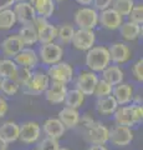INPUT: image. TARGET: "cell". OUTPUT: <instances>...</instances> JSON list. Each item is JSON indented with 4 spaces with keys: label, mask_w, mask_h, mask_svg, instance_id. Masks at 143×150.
Wrapping results in <instances>:
<instances>
[{
    "label": "cell",
    "mask_w": 143,
    "mask_h": 150,
    "mask_svg": "<svg viewBox=\"0 0 143 150\" xmlns=\"http://www.w3.org/2000/svg\"><path fill=\"white\" fill-rule=\"evenodd\" d=\"M19 1H29V0H15V3H19Z\"/></svg>",
    "instance_id": "7dc6e473"
},
{
    "label": "cell",
    "mask_w": 143,
    "mask_h": 150,
    "mask_svg": "<svg viewBox=\"0 0 143 150\" xmlns=\"http://www.w3.org/2000/svg\"><path fill=\"white\" fill-rule=\"evenodd\" d=\"M39 59L41 63L45 65H54L56 63H60L63 56V49L60 44L56 43H49L43 44L39 49Z\"/></svg>",
    "instance_id": "8992f818"
},
{
    "label": "cell",
    "mask_w": 143,
    "mask_h": 150,
    "mask_svg": "<svg viewBox=\"0 0 143 150\" xmlns=\"http://www.w3.org/2000/svg\"><path fill=\"white\" fill-rule=\"evenodd\" d=\"M98 23L107 30H117L123 23V16L112 8H108L98 13Z\"/></svg>",
    "instance_id": "2e32d148"
},
{
    "label": "cell",
    "mask_w": 143,
    "mask_h": 150,
    "mask_svg": "<svg viewBox=\"0 0 143 150\" xmlns=\"http://www.w3.org/2000/svg\"><path fill=\"white\" fill-rule=\"evenodd\" d=\"M133 6H135L133 0H112V5H111V8L121 16H128Z\"/></svg>",
    "instance_id": "d6a6232c"
},
{
    "label": "cell",
    "mask_w": 143,
    "mask_h": 150,
    "mask_svg": "<svg viewBox=\"0 0 143 150\" xmlns=\"http://www.w3.org/2000/svg\"><path fill=\"white\" fill-rule=\"evenodd\" d=\"M17 65L13 59H0V79H14L17 71Z\"/></svg>",
    "instance_id": "f1b7e54d"
},
{
    "label": "cell",
    "mask_w": 143,
    "mask_h": 150,
    "mask_svg": "<svg viewBox=\"0 0 143 150\" xmlns=\"http://www.w3.org/2000/svg\"><path fill=\"white\" fill-rule=\"evenodd\" d=\"M29 3L33 5L38 16L49 19V18H51L55 13V1L54 0H29Z\"/></svg>",
    "instance_id": "7402d4cb"
},
{
    "label": "cell",
    "mask_w": 143,
    "mask_h": 150,
    "mask_svg": "<svg viewBox=\"0 0 143 150\" xmlns=\"http://www.w3.org/2000/svg\"><path fill=\"white\" fill-rule=\"evenodd\" d=\"M43 131L47 138L59 140L65 135L66 128L57 118H50L47 120H45V123L43 124Z\"/></svg>",
    "instance_id": "ffe728a7"
},
{
    "label": "cell",
    "mask_w": 143,
    "mask_h": 150,
    "mask_svg": "<svg viewBox=\"0 0 143 150\" xmlns=\"http://www.w3.org/2000/svg\"><path fill=\"white\" fill-rule=\"evenodd\" d=\"M86 140L92 145H105L108 142L110 129L106 128L102 123L95 121L89 128L85 129Z\"/></svg>",
    "instance_id": "ba28073f"
},
{
    "label": "cell",
    "mask_w": 143,
    "mask_h": 150,
    "mask_svg": "<svg viewBox=\"0 0 143 150\" xmlns=\"http://www.w3.org/2000/svg\"><path fill=\"white\" fill-rule=\"evenodd\" d=\"M86 67L89 70L93 73H101L103 69H106L111 63L108 48L103 45H95L90 50L86 51L85 58Z\"/></svg>",
    "instance_id": "7a4b0ae2"
},
{
    "label": "cell",
    "mask_w": 143,
    "mask_h": 150,
    "mask_svg": "<svg viewBox=\"0 0 143 150\" xmlns=\"http://www.w3.org/2000/svg\"><path fill=\"white\" fill-rule=\"evenodd\" d=\"M46 75L51 81L68 84L73 79V68L68 63L60 62L54 65H50Z\"/></svg>",
    "instance_id": "5b68a950"
},
{
    "label": "cell",
    "mask_w": 143,
    "mask_h": 150,
    "mask_svg": "<svg viewBox=\"0 0 143 150\" xmlns=\"http://www.w3.org/2000/svg\"><path fill=\"white\" fill-rule=\"evenodd\" d=\"M73 20L78 29L93 30L98 24V11L92 6H82L76 10Z\"/></svg>",
    "instance_id": "3957f363"
},
{
    "label": "cell",
    "mask_w": 143,
    "mask_h": 150,
    "mask_svg": "<svg viewBox=\"0 0 143 150\" xmlns=\"http://www.w3.org/2000/svg\"><path fill=\"white\" fill-rule=\"evenodd\" d=\"M73 34H75V28H73L72 25H70V24H63L61 28L57 29L56 39L59 40L60 44L67 45V44L71 43Z\"/></svg>",
    "instance_id": "4dcf8cb0"
},
{
    "label": "cell",
    "mask_w": 143,
    "mask_h": 150,
    "mask_svg": "<svg viewBox=\"0 0 143 150\" xmlns=\"http://www.w3.org/2000/svg\"><path fill=\"white\" fill-rule=\"evenodd\" d=\"M20 89V85L15 79H0V91L6 96L16 95Z\"/></svg>",
    "instance_id": "1f68e13d"
},
{
    "label": "cell",
    "mask_w": 143,
    "mask_h": 150,
    "mask_svg": "<svg viewBox=\"0 0 143 150\" xmlns=\"http://www.w3.org/2000/svg\"><path fill=\"white\" fill-rule=\"evenodd\" d=\"M35 150H39V149H35Z\"/></svg>",
    "instance_id": "681fc988"
},
{
    "label": "cell",
    "mask_w": 143,
    "mask_h": 150,
    "mask_svg": "<svg viewBox=\"0 0 143 150\" xmlns=\"http://www.w3.org/2000/svg\"><path fill=\"white\" fill-rule=\"evenodd\" d=\"M96 43V34L93 30L89 29H78L75 30V34L72 36L71 44L75 49L80 51H87Z\"/></svg>",
    "instance_id": "30bf717a"
},
{
    "label": "cell",
    "mask_w": 143,
    "mask_h": 150,
    "mask_svg": "<svg viewBox=\"0 0 143 150\" xmlns=\"http://www.w3.org/2000/svg\"><path fill=\"white\" fill-rule=\"evenodd\" d=\"M85 98L86 96L84 94L75 88V89H71V90H67L63 103H65V106L72 108V109H78V108H81L84 105Z\"/></svg>",
    "instance_id": "4316f807"
},
{
    "label": "cell",
    "mask_w": 143,
    "mask_h": 150,
    "mask_svg": "<svg viewBox=\"0 0 143 150\" xmlns=\"http://www.w3.org/2000/svg\"><path fill=\"white\" fill-rule=\"evenodd\" d=\"M19 131H20L19 124H16L15 121H5L0 126V137L8 144L15 143L16 140H19Z\"/></svg>",
    "instance_id": "cb8c5ba5"
},
{
    "label": "cell",
    "mask_w": 143,
    "mask_h": 150,
    "mask_svg": "<svg viewBox=\"0 0 143 150\" xmlns=\"http://www.w3.org/2000/svg\"><path fill=\"white\" fill-rule=\"evenodd\" d=\"M17 35H19V38L21 39V41L24 43L25 46H31L38 43V31H36L35 26L33 24L24 25L19 30V34Z\"/></svg>",
    "instance_id": "83f0119b"
},
{
    "label": "cell",
    "mask_w": 143,
    "mask_h": 150,
    "mask_svg": "<svg viewBox=\"0 0 143 150\" xmlns=\"http://www.w3.org/2000/svg\"><path fill=\"white\" fill-rule=\"evenodd\" d=\"M31 74H33V70H31V69H27V68L19 67V68H17L16 75H15V78H14V79H15L16 83L19 84L20 86H24L25 84L30 80Z\"/></svg>",
    "instance_id": "d590c367"
},
{
    "label": "cell",
    "mask_w": 143,
    "mask_h": 150,
    "mask_svg": "<svg viewBox=\"0 0 143 150\" xmlns=\"http://www.w3.org/2000/svg\"><path fill=\"white\" fill-rule=\"evenodd\" d=\"M111 95L116 99L118 105H128L132 103L135 94H133V88L131 84L122 81L117 85H113Z\"/></svg>",
    "instance_id": "ac0fdd59"
},
{
    "label": "cell",
    "mask_w": 143,
    "mask_h": 150,
    "mask_svg": "<svg viewBox=\"0 0 143 150\" xmlns=\"http://www.w3.org/2000/svg\"><path fill=\"white\" fill-rule=\"evenodd\" d=\"M50 85V79L49 76L43 71H33L30 80L27 81L22 88L24 91L29 95H40L45 93V90Z\"/></svg>",
    "instance_id": "52a82bcc"
},
{
    "label": "cell",
    "mask_w": 143,
    "mask_h": 150,
    "mask_svg": "<svg viewBox=\"0 0 143 150\" xmlns=\"http://www.w3.org/2000/svg\"><path fill=\"white\" fill-rule=\"evenodd\" d=\"M133 140V131L128 126L123 125H114L112 129L110 130L108 134V142L114 146L123 148L130 145Z\"/></svg>",
    "instance_id": "9c48e42d"
},
{
    "label": "cell",
    "mask_w": 143,
    "mask_h": 150,
    "mask_svg": "<svg viewBox=\"0 0 143 150\" xmlns=\"http://www.w3.org/2000/svg\"><path fill=\"white\" fill-rule=\"evenodd\" d=\"M57 150H70V149H67V148H59Z\"/></svg>",
    "instance_id": "bcb514c9"
},
{
    "label": "cell",
    "mask_w": 143,
    "mask_h": 150,
    "mask_svg": "<svg viewBox=\"0 0 143 150\" xmlns=\"http://www.w3.org/2000/svg\"><path fill=\"white\" fill-rule=\"evenodd\" d=\"M24 48H25L24 43L21 41L19 35L16 34L9 35L8 38H5L1 41V45H0V50H1L3 55L9 59H14Z\"/></svg>",
    "instance_id": "9a60e30c"
},
{
    "label": "cell",
    "mask_w": 143,
    "mask_h": 150,
    "mask_svg": "<svg viewBox=\"0 0 143 150\" xmlns=\"http://www.w3.org/2000/svg\"><path fill=\"white\" fill-rule=\"evenodd\" d=\"M14 4H15V0H0V11L10 9Z\"/></svg>",
    "instance_id": "b9f144b4"
},
{
    "label": "cell",
    "mask_w": 143,
    "mask_h": 150,
    "mask_svg": "<svg viewBox=\"0 0 143 150\" xmlns=\"http://www.w3.org/2000/svg\"><path fill=\"white\" fill-rule=\"evenodd\" d=\"M13 60L16 63L17 67L27 68L31 70L38 67L39 62H40L38 53L31 48H24Z\"/></svg>",
    "instance_id": "e0dca14e"
},
{
    "label": "cell",
    "mask_w": 143,
    "mask_h": 150,
    "mask_svg": "<svg viewBox=\"0 0 143 150\" xmlns=\"http://www.w3.org/2000/svg\"><path fill=\"white\" fill-rule=\"evenodd\" d=\"M13 6H14L13 11L16 16V21L22 25L33 24L35 18L38 16L33 5L29 1H19V3H15Z\"/></svg>",
    "instance_id": "4fadbf2b"
},
{
    "label": "cell",
    "mask_w": 143,
    "mask_h": 150,
    "mask_svg": "<svg viewBox=\"0 0 143 150\" xmlns=\"http://www.w3.org/2000/svg\"><path fill=\"white\" fill-rule=\"evenodd\" d=\"M33 25L35 26L36 31H38V43L49 44V43H54L56 40L57 28L54 24H51V23H49L47 19L36 16Z\"/></svg>",
    "instance_id": "277c9868"
},
{
    "label": "cell",
    "mask_w": 143,
    "mask_h": 150,
    "mask_svg": "<svg viewBox=\"0 0 143 150\" xmlns=\"http://www.w3.org/2000/svg\"><path fill=\"white\" fill-rule=\"evenodd\" d=\"M98 81L97 74L91 71V70H84L77 75L76 79V89L80 90L85 96L93 95L95 86Z\"/></svg>",
    "instance_id": "8fae6325"
},
{
    "label": "cell",
    "mask_w": 143,
    "mask_h": 150,
    "mask_svg": "<svg viewBox=\"0 0 143 150\" xmlns=\"http://www.w3.org/2000/svg\"><path fill=\"white\" fill-rule=\"evenodd\" d=\"M102 79L110 83L111 85H117V84L122 83L124 79V73L121 69V67L118 65H108L106 69H103L102 71Z\"/></svg>",
    "instance_id": "d4e9b609"
},
{
    "label": "cell",
    "mask_w": 143,
    "mask_h": 150,
    "mask_svg": "<svg viewBox=\"0 0 143 150\" xmlns=\"http://www.w3.org/2000/svg\"><path fill=\"white\" fill-rule=\"evenodd\" d=\"M89 150H108L105 145H91Z\"/></svg>",
    "instance_id": "ee69618b"
},
{
    "label": "cell",
    "mask_w": 143,
    "mask_h": 150,
    "mask_svg": "<svg viewBox=\"0 0 143 150\" xmlns=\"http://www.w3.org/2000/svg\"><path fill=\"white\" fill-rule=\"evenodd\" d=\"M80 112L77 109H72L68 106H63L61 110L59 111V120L63 124L66 129H73L78 125L80 121Z\"/></svg>",
    "instance_id": "44dd1931"
},
{
    "label": "cell",
    "mask_w": 143,
    "mask_h": 150,
    "mask_svg": "<svg viewBox=\"0 0 143 150\" xmlns=\"http://www.w3.org/2000/svg\"><path fill=\"white\" fill-rule=\"evenodd\" d=\"M54 1H57V3H61V1H65V0H54Z\"/></svg>",
    "instance_id": "c3c4849f"
},
{
    "label": "cell",
    "mask_w": 143,
    "mask_h": 150,
    "mask_svg": "<svg viewBox=\"0 0 143 150\" xmlns=\"http://www.w3.org/2000/svg\"><path fill=\"white\" fill-rule=\"evenodd\" d=\"M128 21H132L137 25L143 24V4H135L131 13L128 14Z\"/></svg>",
    "instance_id": "e575fe53"
},
{
    "label": "cell",
    "mask_w": 143,
    "mask_h": 150,
    "mask_svg": "<svg viewBox=\"0 0 143 150\" xmlns=\"http://www.w3.org/2000/svg\"><path fill=\"white\" fill-rule=\"evenodd\" d=\"M67 90L68 89L66 86V84L51 81V84L47 86V89L44 93L45 99L49 103H51V104H61V103H63Z\"/></svg>",
    "instance_id": "d6986e66"
},
{
    "label": "cell",
    "mask_w": 143,
    "mask_h": 150,
    "mask_svg": "<svg viewBox=\"0 0 143 150\" xmlns=\"http://www.w3.org/2000/svg\"><path fill=\"white\" fill-rule=\"evenodd\" d=\"M118 30L122 39L126 41H135L140 36H142V25H137L132 21L122 23Z\"/></svg>",
    "instance_id": "603a6c76"
},
{
    "label": "cell",
    "mask_w": 143,
    "mask_h": 150,
    "mask_svg": "<svg viewBox=\"0 0 143 150\" xmlns=\"http://www.w3.org/2000/svg\"><path fill=\"white\" fill-rule=\"evenodd\" d=\"M112 85L110 83H107L103 79H98L97 84L95 86V90H93V95L97 98H105V96H108L112 94Z\"/></svg>",
    "instance_id": "836d02e7"
},
{
    "label": "cell",
    "mask_w": 143,
    "mask_h": 150,
    "mask_svg": "<svg viewBox=\"0 0 143 150\" xmlns=\"http://www.w3.org/2000/svg\"><path fill=\"white\" fill-rule=\"evenodd\" d=\"M59 148H60L59 140L52 139V138H47V137L41 140L38 145L39 150H57Z\"/></svg>",
    "instance_id": "8d00e7d4"
},
{
    "label": "cell",
    "mask_w": 143,
    "mask_h": 150,
    "mask_svg": "<svg viewBox=\"0 0 143 150\" xmlns=\"http://www.w3.org/2000/svg\"><path fill=\"white\" fill-rule=\"evenodd\" d=\"M132 75L136 79V81H143V59L140 58L137 62L132 65Z\"/></svg>",
    "instance_id": "74e56055"
},
{
    "label": "cell",
    "mask_w": 143,
    "mask_h": 150,
    "mask_svg": "<svg viewBox=\"0 0 143 150\" xmlns=\"http://www.w3.org/2000/svg\"><path fill=\"white\" fill-rule=\"evenodd\" d=\"M119 105L117 104L116 99L112 95L98 98L97 103H96V110H97L101 115H113V112L117 110Z\"/></svg>",
    "instance_id": "484cf974"
},
{
    "label": "cell",
    "mask_w": 143,
    "mask_h": 150,
    "mask_svg": "<svg viewBox=\"0 0 143 150\" xmlns=\"http://www.w3.org/2000/svg\"><path fill=\"white\" fill-rule=\"evenodd\" d=\"M92 5H93V9H96L97 11H102L111 8L112 0H92Z\"/></svg>",
    "instance_id": "f35d334b"
},
{
    "label": "cell",
    "mask_w": 143,
    "mask_h": 150,
    "mask_svg": "<svg viewBox=\"0 0 143 150\" xmlns=\"http://www.w3.org/2000/svg\"><path fill=\"white\" fill-rule=\"evenodd\" d=\"M77 4H80V5H84V6H90L92 5V0H75Z\"/></svg>",
    "instance_id": "7bdbcfd3"
},
{
    "label": "cell",
    "mask_w": 143,
    "mask_h": 150,
    "mask_svg": "<svg viewBox=\"0 0 143 150\" xmlns=\"http://www.w3.org/2000/svg\"><path fill=\"white\" fill-rule=\"evenodd\" d=\"M41 126L36 121H26L20 126L19 140L24 144H34L40 139Z\"/></svg>",
    "instance_id": "5bb4252c"
},
{
    "label": "cell",
    "mask_w": 143,
    "mask_h": 150,
    "mask_svg": "<svg viewBox=\"0 0 143 150\" xmlns=\"http://www.w3.org/2000/svg\"><path fill=\"white\" fill-rule=\"evenodd\" d=\"M113 118L117 125L123 126H136L143 120V106L132 103L130 105H121L113 112Z\"/></svg>",
    "instance_id": "6da1fadb"
},
{
    "label": "cell",
    "mask_w": 143,
    "mask_h": 150,
    "mask_svg": "<svg viewBox=\"0 0 143 150\" xmlns=\"http://www.w3.org/2000/svg\"><path fill=\"white\" fill-rule=\"evenodd\" d=\"M108 53H110V59L114 65H122L126 64L131 60L132 58V50L127 44L117 41L113 43L112 45L108 48Z\"/></svg>",
    "instance_id": "7c38bea8"
},
{
    "label": "cell",
    "mask_w": 143,
    "mask_h": 150,
    "mask_svg": "<svg viewBox=\"0 0 143 150\" xmlns=\"http://www.w3.org/2000/svg\"><path fill=\"white\" fill-rule=\"evenodd\" d=\"M0 150H8V143L0 137Z\"/></svg>",
    "instance_id": "f6af8a7d"
},
{
    "label": "cell",
    "mask_w": 143,
    "mask_h": 150,
    "mask_svg": "<svg viewBox=\"0 0 143 150\" xmlns=\"http://www.w3.org/2000/svg\"><path fill=\"white\" fill-rule=\"evenodd\" d=\"M16 16L13 9H5L0 11V29L1 30H10L16 24Z\"/></svg>",
    "instance_id": "f546056e"
},
{
    "label": "cell",
    "mask_w": 143,
    "mask_h": 150,
    "mask_svg": "<svg viewBox=\"0 0 143 150\" xmlns=\"http://www.w3.org/2000/svg\"><path fill=\"white\" fill-rule=\"evenodd\" d=\"M9 110V105H8V101L5 100V98L0 96V119L4 118L6 115V112Z\"/></svg>",
    "instance_id": "60d3db41"
},
{
    "label": "cell",
    "mask_w": 143,
    "mask_h": 150,
    "mask_svg": "<svg viewBox=\"0 0 143 150\" xmlns=\"http://www.w3.org/2000/svg\"><path fill=\"white\" fill-rule=\"evenodd\" d=\"M95 123V119L92 118L90 114H84V115H80V121H78V125L81 124V126L84 129H87L91 124Z\"/></svg>",
    "instance_id": "ab89813d"
}]
</instances>
